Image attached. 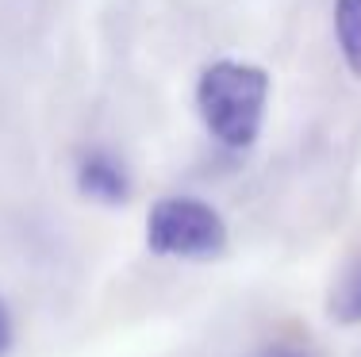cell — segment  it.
<instances>
[{"instance_id": "6", "label": "cell", "mask_w": 361, "mask_h": 357, "mask_svg": "<svg viewBox=\"0 0 361 357\" xmlns=\"http://www.w3.org/2000/svg\"><path fill=\"white\" fill-rule=\"evenodd\" d=\"M8 346H12V319H8V308L0 300V357L8 353Z\"/></svg>"}, {"instance_id": "7", "label": "cell", "mask_w": 361, "mask_h": 357, "mask_svg": "<svg viewBox=\"0 0 361 357\" xmlns=\"http://www.w3.org/2000/svg\"><path fill=\"white\" fill-rule=\"evenodd\" d=\"M265 357H307V353H300V350H269Z\"/></svg>"}, {"instance_id": "4", "label": "cell", "mask_w": 361, "mask_h": 357, "mask_svg": "<svg viewBox=\"0 0 361 357\" xmlns=\"http://www.w3.org/2000/svg\"><path fill=\"white\" fill-rule=\"evenodd\" d=\"M334 31L346 65L361 77V0H338L334 4Z\"/></svg>"}, {"instance_id": "1", "label": "cell", "mask_w": 361, "mask_h": 357, "mask_svg": "<svg viewBox=\"0 0 361 357\" xmlns=\"http://www.w3.org/2000/svg\"><path fill=\"white\" fill-rule=\"evenodd\" d=\"M265 100H269V73L250 62H216L204 70L196 84V104L223 146L243 150L262 131Z\"/></svg>"}, {"instance_id": "2", "label": "cell", "mask_w": 361, "mask_h": 357, "mask_svg": "<svg viewBox=\"0 0 361 357\" xmlns=\"http://www.w3.org/2000/svg\"><path fill=\"white\" fill-rule=\"evenodd\" d=\"M146 242L154 253H169V258H216L227 246V227L212 203L169 196L150 208Z\"/></svg>"}, {"instance_id": "3", "label": "cell", "mask_w": 361, "mask_h": 357, "mask_svg": "<svg viewBox=\"0 0 361 357\" xmlns=\"http://www.w3.org/2000/svg\"><path fill=\"white\" fill-rule=\"evenodd\" d=\"M77 189L89 200H100V203H123L131 196L127 169L111 154H104V150H92V154L77 165Z\"/></svg>"}, {"instance_id": "5", "label": "cell", "mask_w": 361, "mask_h": 357, "mask_svg": "<svg viewBox=\"0 0 361 357\" xmlns=\"http://www.w3.org/2000/svg\"><path fill=\"white\" fill-rule=\"evenodd\" d=\"M331 315L338 322H361V261L350 265L342 280L331 288Z\"/></svg>"}]
</instances>
